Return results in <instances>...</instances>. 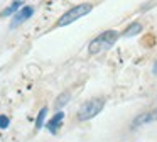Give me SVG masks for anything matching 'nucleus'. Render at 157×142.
I'll return each instance as SVG.
<instances>
[{"instance_id": "obj_7", "label": "nucleus", "mask_w": 157, "mask_h": 142, "mask_svg": "<svg viewBox=\"0 0 157 142\" xmlns=\"http://www.w3.org/2000/svg\"><path fill=\"white\" fill-rule=\"evenodd\" d=\"M149 122H154V120H152V112H145V113L137 115V117L132 120L130 127H132V128H137V127H140V125H144V124H149Z\"/></svg>"}, {"instance_id": "obj_3", "label": "nucleus", "mask_w": 157, "mask_h": 142, "mask_svg": "<svg viewBox=\"0 0 157 142\" xmlns=\"http://www.w3.org/2000/svg\"><path fill=\"white\" fill-rule=\"evenodd\" d=\"M93 10V5L91 3H79V5H75L71 7L69 10H66L58 20H56V27H64V26H69V24L76 22L78 19L88 15L90 12Z\"/></svg>"}, {"instance_id": "obj_11", "label": "nucleus", "mask_w": 157, "mask_h": 142, "mask_svg": "<svg viewBox=\"0 0 157 142\" xmlns=\"http://www.w3.org/2000/svg\"><path fill=\"white\" fill-rule=\"evenodd\" d=\"M9 125H10V118L7 117V115H0V128L4 130V128H9Z\"/></svg>"}, {"instance_id": "obj_13", "label": "nucleus", "mask_w": 157, "mask_h": 142, "mask_svg": "<svg viewBox=\"0 0 157 142\" xmlns=\"http://www.w3.org/2000/svg\"><path fill=\"white\" fill-rule=\"evenodd\" d=\"M152 120H157V108L152 112Z\"/></svg>"}, {"instance_id": "obj_6", "label": "nucleus", "mask_w": 157, "mask_h": 142, "mask_svg": "<svg viewBox=\"0 0 157 142\" xmlns=\"http://www.w3.org/2000/svg\"><path fill=\"white\" fill-rule=\"evenodd\" d=\"M144 30V26L140 22H132L125 27V30L122 32V37H133L137 34H140Z\"/></svg>"}, {"instance_id": "obj_9", "label": "nucleus", "mask_w": 157, "mask_h": 142, "mask_svg": "<svg viewBox=\"0 0 157 142\" xmlns=\"http://www.w3.org/2000/svg\"><path fill=\"white\" fill-rule=\"evenodd\" d=\"M48 107H42L41 110H39V113H37V117H36V122H34V127H36V130H41L42 127L46 125V117H48Z\"/></svg>"}, {"instance_id": "obj_5", "label": "nucleus", "mask_w": 157, "mask_h": 142, "mask_svg": "<svg viewBox=\"0 0 157 142\" xmlns=\"http://www.w3.org/2000/svg\"><path fill=\"white\" fill-rule=\"evenodd\" d=\"M63 120H64V112H56V113L52 115V118H49V120L46 122V128H48L51 134H58L61 125H63Z\"/></svg>"}, {"instance_id": "obj_10", "label": "nucleus", "mask_w": 157, "mask_h": 142, "mask_svg": "<svg viewBox=\"0 0 157 142\" xmlns=\"http://www.w3.org/2000/svg\"><path fill=\"white\" fill-rule=\"evenodd\" d=\"M69 98H71V93H69V91H63V93L54 100V108H56L58 112H61V108L69 101Z\"/></svg>"}, {"instance_id": "obj_8", "label": "nucleus", "mask_w": 157, "mask_h": 142, "mask_svg": "<svg viewBox=\"0 0 157 142\" xmlns=\"http://www.w3.org/2000/svg\"><path fill=\"white\" fill-rule=\"evenodd\" d=\"M24 7V2H21V0H15V2H12L10 5L7 7V9L2 12V17H9V15H15V14L19 12V10Z\"/></svg>"}, {"instance_id": "obj_12", "label": "nucleus", "mask_w": 157, "mask_h": 142, "mask_svg": "<svg viewBox=\"0 0 157 142\" xmlns=\"http://www.w3.org/2000/svg\"><path fill=\"white\" fill-rule=\"evenodd\" d=\"M152 74H157V59L154 61V68H152Z\"/></svg>"}, {"instance_id": "obj_2", "label": "nucleus", "mask_w": 157, "mask_h": 142, "mask_svg": "<svg viewBox=\"0 0 157 142\" xmlns=\"http://www.w3.org/2000/svg\"><path fill=\"white\" fill-rule=\"evenodd\" d=\"M103 107H105V98L103 97L90 98V100H86L85 103L79 107L78 113H76V118H78L79 122L91 120V118H95L96 115L103 110Z\"/></svg>"}, {"instance_id": "obj_4", "label": "nucleus", "mask_w": 157, "mask_h": 142, "mask_svg": "<svg viewBox=\"0 0 157 142\" xmlns=\"http://www.w3.org/2000/svg\"><path fill=\"white\" fill-rule=\"evenodd\" d=\"M34 15V7L32 5H24L14 17H12V22H10V29H15L19 27L21 24H24L25 20H29L31 17Z\"/></svg>"}, {"instance_id": "obj_1", "label": "nucleus", "mask_w": 157, "mask_h": 142, "mask_svg": "<svg viewBox=\"0 0 157 142\" xmlns=\"http://www.w3.org/2000/svg\"><path fill=\"white\" fill-rule=\"evenodd\" d=\"M118 37H120L118 30H113V29L103 30V32L98 34V36H96L93 41H90L88 53L90 54H98V53H103V51H108L110 47L117 42V39H118Z\"/></svg>"}]
</instances>
